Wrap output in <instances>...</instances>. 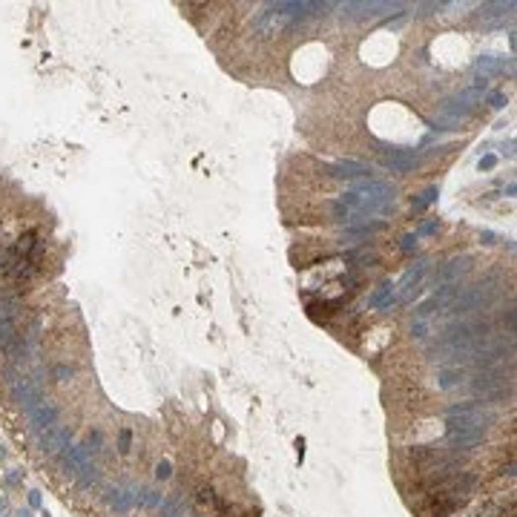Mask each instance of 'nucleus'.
Segmentation results:
<instances>
[{
	"label": "nucleus",
	"mask_w": 517,
	"mask_h": 517,
	"mask_svg": "<svg viewBox=\"0 0 517 517\" xmlns=\"http://www.w3.org/2000/svg\"><path fill=\"white\" fill-rule=\"evenodd\" d=\"M382 167L396 176H411L420 167V152L411 147H388L382 150Z\"/></svg>",
	"instance_id": "f257e3e1"
},
{
	"label": "nucleus",
	"mask_w": 517,
	"mask_h": 517,
	"mask_svg": "<svg viewBox=\"0 0 517 517\" xmlns=\"http://www.w3.org/2000/svg\"><path fill=\"white\" fill-rule=\"evenodd\" d=\"M503 385H512V371L506 374V365L489 368V371H477V377L468 382V388L474 394H489L494 388H503Z\"/></svg>",
	"instance_id": "f03ea898"
},
{
	"label": "nucleus",
	"mask_w": 517,
	"mask_h": 517,
	"mask_svg": "<svg viewBox=\"0 0 517 517\" xmlns=\"http://www.w3.org/2000/svg\"><path fill=\"white\" fill-rule=\"evenodd\" d=\"M342 20H351V23H359V20H371V17H380L388 9H399V3H342Z\"/></svg>",
	"instance_id": "7ed1b4c3"
},
{
	"label": "nucleus",
	"mask_w": 517,
	"mask_h": 517,
	"mask_svg": "<svg viewBox=\"0 0 517 517\" xmlns=\"http://www.w3.org/2000/svg\"><path fill=\"white\" fill-rule=\"evenodd\" d=\"M474 69L483 78H494V75H515V58L509 55H480L474 58Z\"/></svg>",
	"instance_id": "20e7f679"
},
{
	"label": "nucleus",
	"mask_w": 517,
	"mask_h": 517,
	"mask_svg": "<svg viewBox=\"0 0 517 517\" xmlns=\"http://www.w3.org/2000/svg\"><path fill=\"white\" fill-rule=\"evenodd\" d=\"M325 176L336 178V181H362V178H371V167L362 161H336V164H325Z\"/></svg>",
	"instance_id": "39448f33"
},
{
	"label": "nucleus",
	"mask_w": 517,
	"mask_h": 517,
	"mask_svg": "<svg viewBox=\"0 0 517 517\" xmlns=\"http://www.w3.org/2000/svg\"><path fill=\"white\" fill-rule=\"evenodd\" d=\"M474 267V256H457L451 258L449 264L443 267V270L437 273V282H443V285H449V282H460V276H465V273Z\"/></svg>",
	"instance_id": "423d86ee"
},
{
	"label": "nucleus",
	"mask_w": 517,
	"mask_h": 517,
	"mask_svg": "<svg viewBox=\"0 0 517 517\" xmlns=\"http://www.w3.org/2000/svg\"><path fill=\"white\" fill-rule=\"evenodd\" d=\"M428 267H431V264H428V258L422 256V258H417V264H411L408 270L402 273V282H399V296H402V299H405L408 293H414V290L420 287L422 276L428 273Z\"/></svg>",
	"instance_id": "0eeeda50"
},
{
	"label": "nucleus",
	"mask_w": 517,
	"mask_h": 517,
	"mask_svg": "<svg viewBox=\"0 0 517 517\" xmlns=\"http://www.w3.org/2000/svg\"><path fill=\"white\" fill-rule=\"evenodd\" d=\"M388 227V221H362V224H354V227H345L342 230V245H354V242H362V239H371Z\"/></svg>",
	"instance_id": "6e6552de"
},
{
	"label": "nucleus",
	"mask_w": 517,
	"mask_h": 517,
	"mask_svg": "<svg viewBox=\"0 0 517 517\" xmlns=\"http://www.w3.org/2000/svg\"><path fill=\"white\" fill-rule=\"evenodd\" d=\"M396 305V299H394V282H380L377 285V290L368 296V308H380V311H391Z\"/></svg>",
	"instance_id": "1a4fd4ad"
},
{
	"label": "nucleus",
	"mask_w": 517,
	"mask_h": 517,
	"mask_svg": "<svg viewBox=\"0 0 517 517\" xmlns=\"http://www.w3.org/2000/svg\"><path fill=\"white\" fill-rule=\"evenodd\" d=\"M465 382V371L460 365L454 368H443V371H440V374H437V388H440V391H451V388H460V385H463Z\"/></svg>",
	"instance_id": "9d476101"
},
{
	"label": "nucleus",
	"mask_w": 517,
	"mask_h": 517,
	"mask_svg": "<svg viewBox=\"0 0 517 517\" xmlns=\"http://www.w3.org/2000/svg\"><path fill=\"white\" fill-rule=\"evenodd\" d=\"M440 198V187L437 184H431V187H425L422 193H417V195H411V210L414 213H422L425 207H431Z\"/></svg>",
	"instance_id": "9b49d317"
},
{
	"label": "nucleus",
	"mask_w": 517,
	"mask_h": 517,
	"mask_svg": "<svg viewBox=\"0 0 517 517\" xmlns=\"http://www.w3.org/2000/svg\"><path fill=\"white\" fill-rule=\"evenodd\" d=\"M411 336H414V339H428V336H431L428 319H414V322H411Z\"/></svg>",
	"instance_id": "f8f14e48"
},
{
	"label": "nucleus",
	"mask_w": 517,
	"mask_h": 517,
	"mask_svg": "<svg viewBox=\"0 0 517 517\" xmlns=\"http://www.w3.org/2000/svg\"><path fill=\"white\" fill-rule=\"evenodd\" d=\"M417 242H420L417 233H402V236H399V250H402V253H414V250H417Z\"/></svg>",
	"instance_id": "ddd939ff"
},
{
	"label": "nucleus",
	"mask_w": 517,
	"mask_h": 517,
	"mask_svg": "<svg viewBox=\"0 0 517 517\" xmlns=\"http://www.w3.org/2000/svg\"><path fill=\"white\" fill-rule=\"evenodd\" d=\"M497 164H500V158H497V155H491V152H486V155L477 161V170H480V173H491Z\"/></svg>",
	"instance_id": "4468645a"
},
{
	"label": "nucleus",
	"mask_w": 517,
	"mask_h": 517,
	"mask_svg": "<svg viewBox=\"0 0 517 517\" xmlns=\"http://www.w3.org/2000/svg\"><path fill=\"white\" fill-rule=\"evenodd\" d=\"M489 107H494V109H506V104H509V95L506 92H500V89H494V92H489Z\"/></svg>",
	"instance_id": "2eb2a0df"
},
{
	"label": "nucleus",
	"mask_w": 517,
	"mask_h": 517,
	"mask_svg": "<svg viewBox=\"0 0 517 517\" xmlns=\"http://www.w3.org/2000/svg\"><path fill=\"white\" fill-rule=\"evenodd\" d=\"M129 446H132V431H129V428H121V431H118V451L127 454Z\"/></svg>",
	"instance_id": "dca6fc26"
},
{
	"label": "nucleus",
	"mask_w": 517,
	"mask_h": 517,
	"mask_svg": "<svg viewBox=\"0 0 517 517\" xmlns=\"http://www.w3.org/2000/svg\"><path fill=\"white\" fill-rule=\"evenodd\" d=\"M503 327H506V333L515 336V305L503 308Z\"/></svg>",
	"instance_id": "f3484780"
},
{
	"label": "nucleus",
	"mask_w": 517,
	"mask_h": 517,
	"mask_svg": "<svg viewBox=\"0 0 517 517\" xmlns=\"http://www.w3.org/2000/svg\"><path fill=\"white\" fill-rule=\"evenodd\" d=\"M437 227H440V221H437V218H428V221H422L414 233H417V236H434Z\"/></svg>",
	"instance_id": "a211bd4d"
},
{
	"label": "nucleus",
	"mask_w": 517,
	"mask_h": 517,
	"mask_svg": "<svg viewBox=\"0 0 517 517\" xmlns=\"http://www.w3.org/2000/svg\"><path fill=\"white\" fill-rule=\"evenodd\" d=\"M155 477H158V480H170V477H173V465H170V460H161V463H158Z\"/></svg>",
	"instance_id": "6ab92c4d"
},
{
	"label": "nucleus",
	"mask_w": 517,
	"mask_h": 517,
	"mask_svg": "<svg viewBox=\"0 0 517 517\" xmlns=\"http://www.w3.org/2000/svg\"><path fill=\"white\" fill-rule=\"evenodd\" d=\"M195 503H216V494H213V489L207 486V489H198V494H195Z\"/></svg>",
	"instance_id": "aec40b11"
},
{
	"label": "nucleus",
	"mask_w": 517,
	"mask_h": 517,
	"mask_svg": "<svg viewBox=\"0 0 517 517\" xmlns=\"http://www.w3.org/2000/svg\"><path fill=\"white\" fill-rule=\"evenodd\" d=\"M69 377H72V368H66V365L55 368V380H58V382H66Z\"/></svg>",
	"instance_id": "412c9836"
},
{
	"label": "nucleus",
	"mask_w": 517,
	"mask_h": 517,
	"mask_svg": "<svg viewBox=\"0 0 517 517\" xmlns=\"http://www.w3.org/2000/svg\"><path fill=\"white\" fill-rule=\"evenodd\" d=\"M480 242H483V245H497V236H494L491 230H483V233H480Z\"/></svg>",
	"instance_id": "4be33fe9"
},
{
	"label": "nucleus",
	"mask_w": 517,
	"mask_h": 517,
	"mask_svg": "<svg viewBox=\"0 0 517 517\" xmlns=\"http://www.w3.org/2000/svg\"><path fill=\"white\" fill-rule=\"evenodd\" d=\"M296 454H299V463H302V460H305V440H302V437L296 440Z\"/></svg>",
	"instance_id": "5701e85b"
},
{
	"label": "nucleus",
	"mask_w": 517,
	"mask_h": 517,
	"mask_svg": "<svg viewBox=\"0 0 517 517\" xmlns=\"http://www.w3.org/2000/svg\"><path fill=\"white\" fill-rule=\"evenodd\" d=\"M29 503H32V506H41V494H38V491H32V494H29Z\"/></svg>",
	"instance_id": "b1692460"
}]
</instances>
